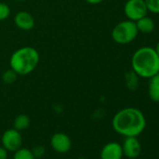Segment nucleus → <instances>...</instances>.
<instances>
[{"instance_id": "18", "label": "nucleus", "mask_w": 159, "mask_h": 159, "mask_svg": "<svg viewBox=\"0 0 159 159\" xmlns=\"http://www.w3.org/2000/svg\"><path fill=\"white\" fill-rule=\"evenodd\" d=\"M11 15V8L8 4L0 2V21H4Z\"/></svg>"}, {"instance_id": "1", "label": "nucleus", "mask_w": 159, "mask_h": 159, "mask_svg": "<svg viewBox=\"0 0 159 159\" xmlns=\"http://www.w3.org/2000/svg\"><path fill=\"white\" fill-rule=\"evenodd\" d=\"M114 131L124 137H138L146 127V119L137 108H125L112 118Z\"/></svg>"}, {"instance_id": "23", "label": "nucleus", "mask_w": 159, "mask_h": 159, "mask_svg": "<svg viewBox=\"0 0 159 159\" xmlns=\"http://www.w3.org/2000/svg\"><path fill=\"white\" fill-rule=\"evenodd\" d=\"M17 1H20V2H22V1H25V0H17Z\"/></svg>"}, {"instance_id": "19", "label": "nucleus", "mask_w": 159, "mask_h": 159, "mask_svg": "<svg viewBox=\"0 0 159 159\" xmlns=\"http://www.w3.org/2000/svg\"><path fill=\"white\" fill-rule=\"evenodd\" d=\"M35 157H41L44 154V148L42 146H37L33 151Z\"/></svg>"}, {"instance_id": "3", "label": "nucleus", "mask_w": 159, "mask_h": 159, "mask_svg": "<svg viewBox=\"0 0 159 159\" xmlns=\"http://www.w3.org/2000/svg\"><path fill=\"white\" fill-rule=\"evenodd\" d=\"M39 53L31 46H24L12 52L10 66L18 75L25 76L33 72L39 63Z\"/></svg>"}, {"instance_id": "21", "label": "nucleus", "mask_w": 159, "mask_h": 159, "mask_svg": "<svg viewBox=\"0 0 159 159\" xmlns=\"http://www.w3.org/2000/svg\"><path fill=\"white\" fill-rule=\"evenodd\" d=\"M103 1L104 0H85V2H87L88 4H91V5H98Z\"/></svg>"}, {"instance_id": "13", "label": "nucleus", "mask_w": 159, "mask_h": 159, "mask_svg": "<svg viewBox=\"0 0 159 159\" xmlns=\"http://www.w3.org/2000/svg\"><path fill=\"white\" fill-rule=\"evenodd\" d=\"M30 125V118L24 113H21L19 115H17L13 121V128L22 131L26 129Z\"/></svg>"}, {"instance_id": "14", "label": "nucleus", "mask_w": 159, "mask_h": 159, "mask_svg": "<svg viewBox=\"0 0 159 159\" xmlns=\"http://www.w3.org/2000/svg\"><path fill=\"white\" fill-rule=\"evenodd\" d=\"M139 76L133 71H128L125 75V81L126 84V86L129 90L134 91L137 89L138 85H139Z\"/></svg>"}, {"instance_id": "9", "label": "nucleus", "mask_w": 159, "mask_h": 159, "mask_svg": "<svg viewBox=\"0 0 159 159\" xmlns=\"http://www.w3.org/2000/svg\"><path fill=\"white\" fill-rule=\"evenodd\" d=\"M124 153L122 145L115 141L105 144L100 152L101 159H122Z\"/></svg>"}, {"instance_id": "11", "label": "nucleus", "mask_w": 159, "mask_h": 159, "mask_svg": "<svg viewBox=\"0 0 159 159\" xmlns=\"http://www.w3.org/2000/svg\"><path fill=\"white\" fill-rule=\"evenodd\" d=\"M148 86V94L150 98L154 102H159V72L151 77Z\"/></svg>"}, {"instance_id": "2", "label": "nucleus", "mask_w": 159, "mask_h": 159, "mask_svg": "<svg viewBox=\"0 0 159 159\" xmlns=\"http://www.w3.org/2000/svg\"><path fill=\"white\" fill-rule=\"evenodd\" d=\"M132 70L143 79H150L159 72V56L154 48L144 46L138 49L131 58Z\"/></svg>"}, {"instance_id": "12", "label": "nucleus", "mask_w": 159, "mask_h": 159, "mask_svg": "<svg viewBox=\"0 0 159 159\" xmlns=\"http://www.w3.org/2000/svg\"><path fill=\"white\" fill-rule=\"evenodd\" d=\"M135 23H136V25H137V28H138L139 33L150 34L155 28L154 21L152 18L147 17V15L144 16V17H142V18H140L139 20H138Z\"/></svg>"}, {"instance_id": "20", "label": "nucleus", "mask_w": 159, "mask_h": 159, "mask_svg": "<svg viewBox=\"0 0 159 159\" xmlns=\"http://www.w3.org/2000/svg\"><path fill=\"white\" fill-rule=\"evenodd\" d=\"M8 158V151L4 147H0V159Z\"/></svg>"}, {"instance_id": "8", "label": "nucleus", "mask_w": 159, "mask_h": 159, "mask_svg": "<svg viewBox=\"0 0 159 159\" xmlns=\"http://www.w3.org/2000/svg\"><path fill=\"white\" fill-rule=\"evenodd\" d=\"M122 148L124 155L130 159L139 157L141 152V145L137 137H125Z\"/></svg>"}, {"instance_id": "10", "label": "nucleus", "mask_w": 159, "mask_h": 159, "mask_svg": "<svg viewBox=\"0 0 159 159\" xmlns=\"http://www.w3.org/2000/svg\"><path fill=\"white\" fill-rule=\"evenodd\" d=\"M14 24L19 29L29 31L35 26V19L31 13L22 11L17 12L14 16Z\"/></svg>"}, {"instance_id": "22", "label": "nucleus", "mask_w": 159, "mask_h": 159, "mask_svg": "<svg viewBox=\"0 0 159 159\" xmlns=\"http://www.w3.org/2000/svg\"><path fill=\"white\" fill-rule=\"evenodd\" d=\"M154 51H155V52L157 53V55L159 56V41L157 42V44L155 45V47H154Z\"/></svg>"}, {"instance_id": "16", "label": "nucleus", "mask_w": 159, "mask_h": 159, "mask_svg": "<svg viewBox=\"0 0 159 159\" xmlns=\"http://www.w3.org/2000/svg\"><path fill=\"white\" fill-rule=\"evenodd\" d=\"M18 76L19 75L12 68H9L6 71H4V73L2 74V81L6 84H12L17 80Z\"/></svg>"}, {"instance_id": "4", "label": "nucleus", "mask_w": 159, "mask_h": 159, "mask_svg": "<svg viewBox=\"0 0 159 159\" xmlns=\"http://www.w3.org/2000/svg\"><path fill=\"white\" fill-rule=\"evenodd\" d=\"M139 34L136 23L130 20H125L118 23L111 31V38L118 44H128L135 40Z\"/></svg>"}, {"instance_id": "6", "label": "nucleus", "mask_w": 159, "mask_h": 159, "mask_svg": "<svg viewBox=\"0 0 159 159\" xmlns=\"http://www.w3.org/2000/svg\"><path fill=\"white\" fill-rule=\"evenodd\" d=\"M3 147L10 152H15L23 145V137L19 130L15 128L7 129L2 135Z\"/></svg>"}, {"instance_id": "17", "label": "nucleus", "mask_w": 159, "mask_h": 159, "mask_svg": "<svg viewBox=\"0 0 159 159\" xmlns=\"http://www.w3.org/2000/svg\"><path fill=\"white\" fill-rule=\"evenodd\" d=\"M148 11L159 14V0H144Z\"/></svg>"}, {"instance_id": "24", "label": "nucleus", "mask_w": 159, "mask_h": 159, "mask_svg": "<svg viewBox=\"0 0 159 159\" xmlns=\"http://www.w3.org/2000/svg\"><path fill=\"white\" fill-rule=\"evenodd\" d=\"M79 159H86V158H79Z\"/></svg>"}, {"instance_id": "15", "label": "nucleus", "mask_w": 159, "mask_h": 159, "mask_svg": "<svg viewBox=\"0 0 159 159\" xmlns=\"http://www.w3.org/2000/svg\"><path fill=\"white\" fill-rule=\"evenodd\" d=\"M13 159H36V157L31 150L21 147L14 152Z\"/></svg>"}, {"instance_id": "5", "label": "nucleus", "mask_w": 159, "mask_h": 159, "mask_svg": "<svg viewBox=\"0 0 159 159\" xmlns=\"http://www.w3.org/2000/svg\"><path fill=\"white\" fill-rule=\"evenodd\" d=\"M124 11L128 20L137 22L147 15L148 10L144 0H126Z\"/></svg>"}, {"instance_id": "7", "label": "nucleus", "mask_w": 159, "mask_h": 159, "mask_svg": "<svg viewBox=\"0 0 159 159\" xmlns=\"http://www.w3.org/2000/svg\"><path fill=\"white\" fill-rule=\"evenodd\" d=\"M50 143L52 148L59 153L67 152L72 147V142L70 138L66 134L62 132H58L52 135Z\"/></svg>"}]
</instances>
